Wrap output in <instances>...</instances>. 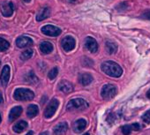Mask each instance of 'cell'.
I'll return each mask as SVG.
<instances>
[{
    "mask_svg": "<svg viewBox=\"0 0 150 135\" xmlns=\"http://www.w3.org/2000/svg\"><path fill=\"white\" fill-rule=\"evenodd\" d=\"M87 126V121L85 119H79L77 121H75L73 125H72V129L75 132H81Z\"/></svg>",
    "mask_w": 150,
    "mask_h": 135,
    "instance_id": "cell-14",
    "label": "cell"
},
{
    "mask_svg": "<svg viewBox=\"0 0 150 135\" xmlns=\"http://www.w3.org/2000/svg\"><path fill=\"white\" fill-rule=\"evenodd\" d=\"M57 74H58V69L57 68V67H55V68L50 70V72L48 74V77H49V79L50 81H52V80H54L57 76Z\"/></svg>",
    "mask_w": 150,
    "mask_h": 135,
    "instance_id": "cell-26",
    "label": "cell"
},
{
    "mask_svg": "<svg viewBox=\"0 0 150 135\" xmlns=\"http://www.w3.org/2000/svg\"><path fill=\"white\" fill-rule=\"evenodd\" d=\"M58 89L60 91H62L63 93H65V94H68V93H71L73 89V86L71 82L67 81H62L59 82L58 84Z\"/></svg>",
    "mask_w": 150,
    "mask_h": 135,
    "instance_id": "cell-13",
    "label": "cell"
},
{
    "mask_svg": "<svg viewBox=\"0 0 150 135\" xmlns=\"http://www.w3.org/2000/svg\"><path fill=\"white\" fill-rule=\"evenodd\" d=\"M75 44H76V42H75V40L72 36H65L61 41V46L63 49L66 52L72 50L75 48Z\"/></svg>",
    "mask_w": 150,
    "mask_h": 135,
    "instance_id": "cell-6",
    "label": "cell"
},
{
    "mask_svg": "<svg viewBox=\"0 0 150 135\" xmlns=\"http://www.w3.org/2000/svg\"><path fill=\"white\" fill-rule=\"evenodd\" d=\"M1 120H2V118H1V114H0V123H1Z\"/></svg>",
    "mask_w": 150,
    "mask_h": 135,
    "instance_id": "cell-36",
    "label": "cell"
},
{
    "mask_svg": "<svg viewBox=\"0 0 150 135\" xmlns=\"http://www.w3.org/2000/svg\"><path fill=\"white\" fill-rule=\"evenodd\" d=\"M22 108L21 106H16L14 108H13L10 111V114H9V121L10 122H13L15 121L22 113Z\"/></svg>",
    "mask_w": 150,
    "mask_h": 135,
    "instance_id": "cell-15",
    "label": "cell"
},
{
    "mask_svg": "<svg viewBox=\"0 0 150 135\" xmlns=\"http://www.w3.org/2000/svg\"><path fill=\"white\" fill-rule=\"evenodd\" d=\"M32 56H33V49H28L23 51V52L21 54V60H28V59L31 58Z\"/></svg>",
    "mask_w": 150,
    "mask_h": 135,
    "instance_id": "cell-24",
    "label": "cell"
},
{
    "mask_svg": "<svg viewBox=\"0 0 150 135\" xmlns=\"http://www.w3.org/2000/svg\"><path fill=\"white\" fill-rule=\"evenodd\" d=\"M34 96L33 91L27 88H17L13 94V98L17 101H30Z\"/></svg>",
    "mask_w": 150,
    "mask_h": 135,
    "instance_id": "cell-2",
    "label": "cell"
},
{
    "mask_svg": "<svg viewBox=\"0 0 150 135\" xmlns=\"http://www.w3.org/2000/svg\"><path fill=\"white\" fill-rule=\"evenodd\" d=\"M141 17H142L143 19H146V20H150V10H148V11L143 13L142 15H141Z\"/></svg>",
    "mask_w": 150,
    "mask_h": 135,
    "instance_id": "cell-29",
    "label": "cell"
},
{
    "mask_svg": "<svg viewBox=\"0 0 150 135\" xmlns=\"http://www.w3.org/2000/svg\"><path fill=\"white\" fill-rule=\"evenodd\" d=\"M105 49L109 54H114L117 50V45L111 41H107L105 42Z\"/></svg>",
    "mask_w": 150,
    "mask_h": 135,
    "instance_id": "cell-21",
    "label": "cell"
},
{
    "mask_svg": "<svg viewBox=\"0 0 150 135\" xmlns=\"http://www.w3.org/2000/svg\"><path fill=\"white\" fill-rule=\"evenodd\" d=\"M85 46H86V48H87L90 52H92V53H96V52L98 50V44H97V42H96L94 38L90 37V36H88V37L86 38Z\"/></svg>",
    "mask_w": 150,
    "mask_h": 135,
    "instance_id": "cell-10",
    "label": "cell"
},
{
    "mask_svg": "<svg viewBox=\"0 0 150 135\" xmlns=\"http://www.w3.org/2000/svg\"><path fill=\"white\" fill-rule=\"evenodd\" d=\"M24 80L26 82L30 83V84H35L38 82V78L36 77V75L35 74V73L33 71L27 73L24 76Z\"/></svg>",
    "mask_w": 150,
    "mask_h": 135,
    "instance_id": "cell-20",
    "label": "cell"
},
{
    "mask_svg": "<svg viewBox=\"0 0 150 135\" xmlns=\"http://www.w3.org/2000/svg\"><path fill=\"white\" fill-rule=\"evenodd\" d=\"M58 105H59V102L58 100L57 99H52L50 103L48 104V106L46 107L45 109V111H44V117L46 118H50L54 116V114L56 113L57 108H58Z\"/></svg>",
    "mask_w": 150,
    "mask_h": 135,
    "instance_id": "cell-5",
    "label": "cell"
},
{
    "mask_svg": "<svg viewBox=\"0 0 150 135\" xmlns=\"http://www.w3.org/2000/svg\"><path fill=\"white\" fill-rule=\"evenodd\" d=\"M68 1L70 2V3H75L77 1V0H68Z\"/></svg>",
    "mask_w": 150,
    "mask_h": 135,
    "instance_id": "cell-32",
    "label": "cell"
},
{
    "mask_svg": "<svg viewBox=\"0 0 150 135\" xmlns=\"http://www.w3.org/2000/svg\"><path fill=\"white\" fill-rule=\"evenodd\" d=\"M84 135H89V134H88V133H85Z\"/></svg>",
    "mask_w": 150,
    "mask_h": 135,
    "instance_id": "cell-37",
    "label": "cell"
},
{
    "mask_svg": "<svg viewBox=\"0 0 150 135\" xmlns=\"http://www.w3.org/2000/svg\"><path fill=\"white\" fill-rule=\"evenodd\" d=\"M0 9H1V13L5 17H11L14 11V6L13 2L4 1L0 5Z\"/></svg>",
    "mask_w": 150,
    "mask_h": 135,
    "instance_id": "cell-7",
    "label": "cell"
},
{
    "mask_svg": "<svg viewBox=\"0 0 150 135\" xmlns=\"http://www.w3.org/2000/svg\"><path fill=\"white\" fill-rule=\"evenodd\" d=\"M79 81L81 83V85L88 86V85H89L93 81V77L89 74L83 73V74H80V76H79Z\"/></svg>",
    "mask_w": 150,
    "mask_h": 135,
    "instance_id": "cell-17",
    "label": "cell"
},
{
    "mask_svg": "<svg viewBox=\"0 0 150 135\" xmlns=\"http://www.w3.org/2000/svg\"><path fill=\"white\" fill-rule=\"evenodd\" d=\"M141 129V125L139 123H134L132 124H126L123 126L122 131L125 135H129L132 131H137Z\"/></svg>",
    "mask_w": 150,
    "mask_h": 135,
    "instance_id": "cell-12",
    "label": "cell"
},
{
    "mask_svg": "<svg viewBox=\"0 0 150 135\" xmlns=\"http://www.w3.org/2000/svg\"><path fill=\"white\" fill-rule=\"evenodd\" d=\"M40 135H48V133H47V132H42Z\"/></svg>",
    "mask_w": 150,
    "mask_h": 135,
    "instance_id": "cell-35",
    "label": "cell"
},
{
    "mask_svg": "<svg viewBox=\"0 0 150 135\" xmlns=\"http://www.w3.org/2000/svg\"><path fill=\"white\" fill-rule=\"evenodd\" d=\"M9 47H10V44L6 40L0 38V51H6L9 49Z\"/></svg>",
    "mask_w": 150,
    "mask_h": 135,
    "instance_id": "cell-25",
    "label": "cell"
},
{
    "mask_svg": "<svg viewBox=\"0 0 150 135\" xmlns=\"http://www.w3.org/2000/svg\"><path fill=\"white\" fill-rule=\"evenodd\" d=\"M101 68L104 74L113 77V78H118L122 75L123 70L119 64L113 61H105L102 64Z\"/></svg>",
    "mask_w": 150,
    "mask_h": 135,
    "instance_id": "cell-1",
    "label": "cell"
},
{
    "mask_svg": "<svg viewBox=\"0 0 150 135\" xmlns=\"http://www.w3.org/2000/svg\"><path fill=\"white\" fill-rule=\"evenodd\" d=\"M3 102V96H2V93L0 92V104H2Z\"/></svg>",
    "mask_w": 150,
    "mask_h": 135,
    "instance_id": "cell-30",
    "label": "cell"
},
{
    "mask_svg": "<svg viewBox=\"0 0 150 135\" xmlns=\"http://www.w3.org/2000/svg\"><path fill=\"white\" fill-rule=\"evenodd\" d=\"M39 113V109L36 105L35 104H31L28 107V110H27V115L29 118H34L37 114Z\"/></svg>",
    "mask_w": 150,
    "mask_h": 135,
    "instance_id": "cell-22",
    "label": "cell"
},
{
    "mask_svg": "<svg viewBox=\"0 0 150 135\" xmlns=\"http://www.w3.org/2000/svg\"><path fill=\"white\" fill-rule=\"evenodd\" d=\"M50 15V9L49 7H43L39 10L37 15H36V20L42 21L45 19H47Z\"/></svg>",
    "mask_w": 150,
    "mask_h": 135,
    "instance_id": "cell-16",
    "label": "cell"
},
{
    "mask_svg": "<svg viewBox=\"0 0 150 135\" xmlns=\"http://www.w3.org/2000/svg\"><path fill=\"white\" fill-rule=\"evenodd\" d=\"M67 129H68L67 124L62 122V123L57 124V125L54 127L53 131H54L55 135H62V134H64V133L67 131Z\"/></svg>",
    "mask_w": 150,
    "mask_h": 135,
    "instance_id": "cell-18",
    "label": "cell"
},
{
    "mask_svg": "<svg viewBox=\"0 0 150 135\" xmlns=\"http://www.w3.org/2000/svg\"><path fill=\"white\" fill-rule=\"evenodd\" d=\"M40 50L42 54H50L53 50V45L49 42H43L40 44Z\"/></svg>",
    "mask_w": 150,
    "mask_h": 135,
    "instance_id": "cell-19",
    "label": "cell"
},
{
    "mask_svg": "<svg viewBox=\"0 0 150 135\" xmlns=\"http://www.w3.org/2000/svg\"><path fill=\"white\" fill-rule=\"evenodd\" d=\"M66 108L68 110H82L88 108V103L81 98H76V99L71 100L68 102Z\"/></svg>",
    "mask_w": 150,
    "mask_h": 135,
    "instance_id": "cell-3",
    "label": "cell"
},
{
    "mask_svg": "<svg viewBox=\"0 0 150 135\" xmlns=\"http://www.w3.org/2000/svg\"><path fill=\"white\" fill-rule=\"evenodd\" d=\"M16 45L19 48H26L33 45V40L28 36H21L16 40Z\"/></svg>",
    "mask_w": 150,
    "mask_h": 135,
    "instance_id": "cell-11",
    "label": "cell"
},
{
    "mask_svg": "<svg viewBox=\"0 0 150 135\" xmlns=\"http://www.w3.org/2000/svg\"><path fill=\"white\" fill-rule=\"evenodd\" d=\"M42 32L49 36H58L61 34V29L52 25H46L42 28Z\"/></svg>",
    "mask_w": 150,
    "mask_h": 135,
    "instance_id": "cell-8",
    "label": "cell"
},
{
    "mask_svg": "<svg viewBox=\"0 0 150 135\" xmlns=\"http://www.w3.org/2000/svg\"><path fill=\"white\" fill-rule=\"evenodd\" d=\"M10 66L5 65L2 69L1 75H0V83L3 87H6L10 80Z\"/></svg>",
    "mask_w": 150,
    "mask_h": 135,
    "instance_id": "cell-9",
    "label": "cell"
},
{
    "mask_svg": "<svg viewBox=\"0 0 150 135\" xmlns=\"http://www.w3.org/2000/svg\"><path fill=\"white\" fill-rule=\"evenodd\" d=\"M28 127V123L26 121H20L13 125V131L17 133L22 132Z\"/></svg>",
    "mask_w": 150,
    "mask_h": 135,
    "instance_id": "cell-23",
    "label": "cell"
},
{
    "mask_svg": "<svg viewBox=\"0 0 150 135\" xmlns=\"http://www.w3.org/2000/svg\"><path fill=\"white\" fill-rule=\"evenodd\" d=\"M23 1H24V2H26V3H29V2L31 1V0H23Z\"/></svg>",
    "mask_w": 150,
    "mask_h": 135,
    "instance_id": "cell-34",
    "label": "cell"
},
{
    "mask_svg": "<svg viewBox=\"0 0 150 135\" xmlns=\"http://www.w3.org/2000/svg\"><path fill=\"white\" fill-rule=\"evenodd\" d=\"M142 120L144 123L150 124V110L144 113V115L142 116Z\"/></svg>",
    "mask_w": 150,
    "mask_h": 135,
    "instance_id": "cell-28",
    "label": "cell"
},
{
    "mask_svg": "<svg viewBox=\"0 0 150 135\" xmlns=\"http://www.w3.org/2000/svg\"><path fill=\"white\" fill-rule=\"evenodd\" d=\"M26 135H33V131H29L28 133H27Z\"/></svg>",
    "mask_w": 150,
    "mask_h": 135,
    "instance_id": "cell-33",
    "label": "cell"
},
{
    "mask_svg": "<svg viewBox=\"0 0 150 135\" xmlns=\"http://www.w3.org/2000/svg\"><path fill=\"white\" fill-rule=\"evenodd\" d=\"M81 63H82V65L85 66V67H91L94 64V62L88 57H83Z\"/></svg>",
    "mask_w": 150,
    "mask_h": 135,
    "instance_id": "cell-27",
    "label": "cell"
},
{
    "mask_svg": "<svg viewBox=\"0 0 150 135\" xmlns=\"http://www.w3.org/2000/svg\"><path fill=\"white\" fill-rule=\"evenodd\" d=\"M117 87L115 85L106 84L102 88L101 95L104 100L109 101V100H111L112 98L115 97V95H117Z\"/></svg>",
    "mask_w": 150,
    "mask_h": 135,
    "instance_id": "cell-4",
    "label": "cell"
},
{
    "mask_svg": "<svg viewBox=\"0 0 150 135\" xmlns=\"http://www.w3.org/2000/svg\"><path fill=\"white\" fill-rule=\"evenodd\" d=\"M146 96H147V98H149V99H150V89L146 92Z\"/></svg>",
    "mask_w": 150,
    "mask_h": 135,
    "instance_id": "cell-31",
    "label": "cell"
}]
</instances>
